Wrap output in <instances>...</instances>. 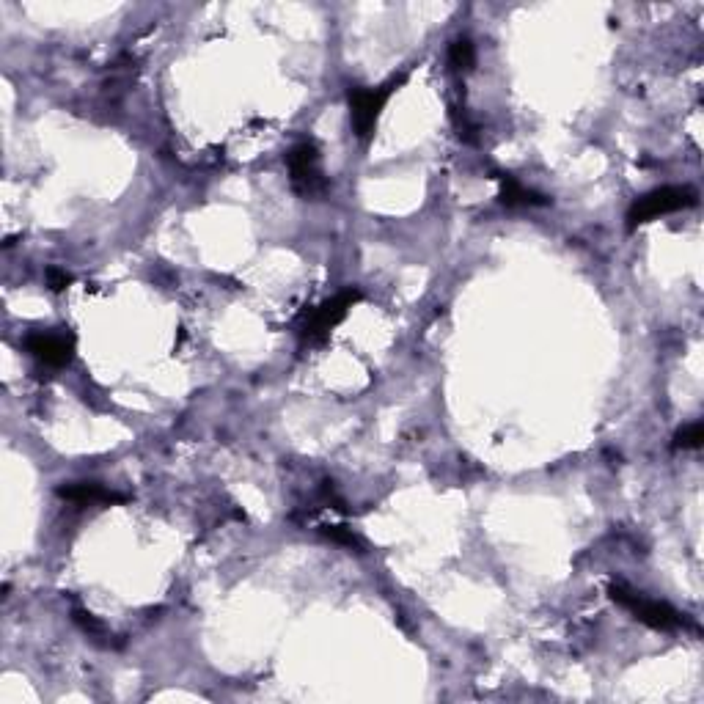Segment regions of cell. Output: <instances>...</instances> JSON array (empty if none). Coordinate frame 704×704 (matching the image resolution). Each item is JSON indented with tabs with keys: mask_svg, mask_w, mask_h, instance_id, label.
Returning a JSON list of instances; mask_svg holds the SVG:
<instances>
[{
	"mask_svg": "<svg viewBox=\"0 0 704 704\" xmlns=\"http://www.w3.org/2000/svg\"><path fill=\"white\" fill-rule=\"evenodd\" d=\"M58 498H64L69 504L86 506V504H99V506H113V504H124L127 495L116 493V490H108L105 484L99 482H72V484H61L58 490Z\"/></svg>",
	"mask_w": 704,
	"mask_h": 704,
	"instance_id": "7",
	"label": "cell"
},
{
	"mask_svg": "<svg viewBox=\"0 0 704 704\" xmlns=\"http://www.w3.org/2000/svg\"><path fill=\"white\" fill-rule=\"evenodd\" d=\"M608 594H611V600L616 605H622L625 611L636 616L638 622H644L652 630H680V627H688V619L677 608H671L669 603H660V600H649L644 594L627 589L625 583H611Z\"/></svg>",
	"mask_w": 704,
	"mask_h": 704,
	"instance_id": "2",
	"label": "cell"
},
{
	"mask_svg": "<svg viewBox=\"0 0 704 704\" xmlns=\"http://www.w3.org/2000/svg\"><path fill=\"white\" fill-rule=\"evenodd\" d=\"M449 64L454 72H471L476 64V50L471 39H454L449 47Z\"/></svg>",
	"mask_w": 704,
	"mask_h": 704,
	"instance_id": "10",
	"label": "cell"
},
{
	"mask_svg": "<svg viewBox=\"0 0 704 704\" xmlns=\"http://www.w3.org/2000/svg\"><path fill=\"white\" fill-rule=\"evenodd\" d=\"M363 292L361 289H341L339 295L328 297L325 303H319L317 308H311L306 317H303V328H300V339L303 344H319L330 336V330L336 328L339 322H344V317L350 314V308L355 303H361Z\"/></svg>",
	"mask_w": 704,
	"mask_h": 704,
	"instance_id": "5",
	"label": "cell"
},
{
	"mask_svg": "<svg viewBox=\"0 0 704 704\" xmlns=\"http://www.w3.org/2000/svg\"><path fill=\"white\" fill-rule=\"evenodd\" d=\"M44 278H47V286H50L53 292H64L66 286L75 281V278L66 273V270H61V267H47V273H44Z\"/></svg>",
	"mask_w": 704,
	"mask_h": 704,
	"instance_id": "13",
	"label": "cell"
},
{
	"mask_svg": "<svg viewBox=\"0 0 704 704\" xmlns=\"http://www.w3.org/2000/svg\"><path fill=\"white\" fill-rule=\"evenodd\" d=\"M25 350L44 366L61 369L75 358V336L72 333H55V330H39L25 336Z\"/></svg>",
	"mask_w": 704,
	"mask_h": 704,
	"instance_id": "6",
	"label": "cell"
},
{
	"mask_svg": "<svg viewBox=\"0 0 704 704\" xmlns=\"http://www.w3.org/2000/svg\"><path fill=\"white\" fill-rule=\"evenodd\" d=\"M410 72H399V75H391L385 83H380L377 88H366V86H352L347 91V105H350V121H352V132L355 138L361 141H369L377 130V121L383 116L385 105L388 99L394 97L399 88L405 86Z\"/></svg>",
	"mask_w": 704,
	"mask_h": 704,
	"instance_id": "1",
	"label": "cell"
},
{
	"mask_svg": "<svg viewBox=\"0 0 704 704\" xmlns=\"http://www.w3.org/2000/svg\"><path fill=\"white\" fill-rule=\"evenodd\" d=\"M289 182L295 187L297 196L317 201L328 193V179L322 174V154L314 141H300L286 154Z\"/></svg>",
	"mask_w": 704,
	"mask_h": 704,
	"instance_id": "3",
	"label": "cell"
},
{
	"mask_svg": "<svg viewBox=\"0 0 704 704\" xmlns=\"http://www.w3.org/2000/svg\"><path fill=\"white\" fill-rule=\"evenodd\" d=\"M495 179H498V187H501L498 198H501V204H506V207H545L548 204V198L537 193V190L526 187L512 174H495Z\"/></svg>",
	"mask_w": 704,
	"mask_h": 704,
	"instance_id": "8",
	"label": "cell"
},
{
	"mask_svg": "<svg viewBox=\"0 0 704 704\" xmlns=\"http://www.w3.org/2000/svg\"><path fill=\"white\" fill-rule=\"evenodd\" d=\"M72 619H75V625L86 633L94 644H99V647H110V630L102 622H99L97 616L94 614H88V611H80V608H75L72 611Z\"/></svg>",
	"mask_w": 704,
	"mask_h": 704,
	"instance_id": "9",
	"label": "cell"
},
{
	"mask_svg": "<svg viewBox=\"0 0 704 704\" xmlns=\"http://www.w3.org/2000/svg\"><path fill=\"white\" fill-rule=\"evenodd\" d=\"M322 537L330 539L333 545H341V548H347V550H358V553L363 550L361 539L355 537L350 528H344V526H325L322 528Z\"/></svg>",
	"mask_w": 704,
	"mask_h": 704,
	"instance_id": "12",
	"label": "cell"
},
{
	"mask_svg": "<svg viewBox=\"0 0 704 704\" xmlns=\"http://www.w3.org/2000/svg\"><path fill=\"white\" fill-rule=\"evenodd\" d=\"M696 201H699L696 190L688 185H666L658 187V190H649L647 196L636 198L627 209V229L636 231L638 226H644L649 220L693 207Z\"/></svg>",
	"mask_w": 704,
	"mask_h": 704,
	"instance_id": "4",
	"label": "cell"
},
{
	"mask_svg": "<svg viewBox=\"0 0 704 704\" xmlns=\"http://www.w3.org/2000/svg\"><path fill=\"white\" fill-rule=\"evenodd\" d=\"M702 443H704L702 421L685 424V427L677 429V435H674V446H677V449H702Z\"/></svg>",
	"mask_w": 704,
	"mask_h": 704,
	"instance_id": "11",
	"label": "cell"
}]
</instances>
